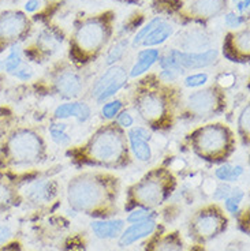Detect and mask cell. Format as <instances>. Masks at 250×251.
Segmentation results:
<instances>
[{
  "label": "cell",
  "mask_w": 250,
  "mask_h": 251,
  "mask_svg": "<svg viewBox=\"0 0 250 251\" xmlns=\"http://www.w3.org/2000/svg\"><path fill=\"white\" fill-rule=\"evenodd\" d=\"M120 179L108 171H82L67 183V202L75 212L97 220L118 213Z\"/></svg>",
  "instance_id": "6da1fadb"
},
{
  "label": "cell",
  "mask_w": 250,
  "mask_h": 251,
  "mask_svg": "<svg viewBox=\"0 0 250 251\" xmlns=\"http://www.w3.org/2000/svg\"><path fill=\"white\" fill-rule=\"evenodd\" d=\"M133 107L146 127L168 131L179 118L182 90L174 82H166L150 74L136 85L132 94Z\"/></svg>",
  "instance_id": "7a4b0ae2"
},
{
  "label": "cell",
  "mask_w": 250,
  "mask_h": 251,
  "mask_svg": "<svg viewBox=\"0 0 250 251\" xmlns=\"http://www.w3.org/2000/svg\"><path fill=\"white\" fill-rule=\"evenodd\" d=\"M67 156L77 165L100 170H122L133 158L125 128L115 120L101 125L83 144L70 149Z\"/></svg>",
  "instance_id": "3957f363"
},
{
  "label": "cell",
  "mask_w": 250,
  "mask_h": 251,
  "mask_svg": "<svg viewBox=\"0 0 250 251\" xmlns=\"http://www.w3.org/2000/svg\"><path fill=\"white\" fill-rule=\"evenodd\" d=\"M47 158L44 135L30 126H14L0 144V175L34 170Z\"/></svg>",
  "instance_id": "277c9868"
},
{
  "label": "cell",
  "mask_w": 250,
  "mask_h": 251,
  "mask_svg": "<svg viewBox=\"0 0 250 251\" xmlns=\"http://www.w3.org/2000/svg\"><path fill=\"white\" fill-rule=\"evenodd\" d=\"M186 142L194 154L213 164L225 163L237 149V138L224 123H206L186 135Z\"/></svg>",
  "instance_id": "5b68a950"
},
{
  "label": "cell",
  "mask_w": 250,
  "mask_h": 251,
  "mask_svg": "<svg viewBox=\"0 0 250 251\" xmlns=\"http://www.w3.org/2000/svg\"><path fill=\"white\" fill-rule=\"evenodd\" d=\"M175 188L176 177L168 168H152L129 187L125 209L130 212L134 207L155 209L162 206L168 201Z\"/></svg>",
  "instance_id": "8992f818"
},
{
  "label": "cell",
  "mask_w": 250,
  "mask_h": 251,
  "mask_svg": "<svg viewBox=\"0 0 250 251\" xmlns=\"http://www.w3.org/2000/svg\"><path fill=\"white\" fill-rule=\"evenodd\" d=\"M111 22L108 14L83 21L75 29L71 43V57L75 63L86 64L99 56L111 37Z\"/></svg>",
  "instance_id": "52a82bcc"
},
{
  "label": "cell",
  "mask_w": 250,
  "mask_h": 251,
  "mask_svg": "<svg viewBox=\"0 0 250 251\" xmlns=\"http://www.w3.org/2000/svg\"><path fill=\"white\" fill-rule=\"evenodd\" d=\"M227 96L219 83H213L190 93L182 101L179 118L189 122H201L216 118L225 111Z\"/></svg>",
  "instance_id": "ba28073f"
},
{
  "label": "cell",
  "mask_w": 250,
  "mask_h": 251,
  "mask_svg": "<svg viewBox=\"0 0 250 251\" xmlns=\"http://www.w3.org/2000/svg\"><path fill=\"white\" fill-rule=\"evenodd\" d=\"M227 226L228 219L224 210L219 205L211 203L193 214L189 224V233L197 245H204L222 235Z\"/></svg>",
  "instance_id": "9c48e42d"
},
{
  "label": "cell",
  "mask_w": 250,
  "mask_h": 251,
  "mask_svg": "<svg viewBox=\"0 0 250 251\" xmlns=\"http://www.w3.org/2000/svg\"><path fill=\"white\" fill-rule=\"evenodd\" d=\"M218 59L219 50L212 48L198 52L169 50L167 53L159 57V64L162 70H171L182 74L183 71L206 69L218 62Z\"/></svg>",
  "instance_id": "30bf717a"
},
{
  "label": "cell",
  "mask_w": 250,
  "mask_h": 251,
  "mask_svg": "<svg viewBox=\"0 0 250 251\" xmlns=\"http://www.w3.org/2000/svg\"><path fill=\"white\" fill-rule=\"evenodd\" d=\"M29 29L30 22L25 13L18 10H7L0 13V53L24 40Z\"/></svg>",
  "instance_id": "8fae6325"
},
{
  "label": "cell",
  "mask_w": 250,
  "mask_h": 251,
  "mask_svg": "<svg viewBox=\"0 0 250 251\" xmlns=\"http://www.w3.org/2000/svg\"><path fill=\"white\" fill-rule=\"evenodd\" d=\"M129 81V70L123 66H110L107 71L101 74L92 86L90 97L99 104L112 100L115 94L119 93Z\"/></svg>",
  "instance_id": "7c38bea8"
},
{
  "label": "cell",
  "mask_w": 250,
  "mask_h": 251,
  "mask_svg": "<svg viewBox=\"0 0 250 251\" xmlns=\"http://www.w3.org/2000/svg\"><path fill=\"white\" fill-rule=\"evenodd\" d=\"M50 90L64 100H75L83 90L82 75L73 67L63 66L54 70L50 75Z\"/></svg>",
  "instance_id": "4fadbf2b"
},
{
  "label": "cell",
  "mask_w": 250,
  "mask_h": 251,
  "mask_svg": "<svg viewBox=\"0 0 250 251\" xmlns=\"http://www.w3.org/2000/svg\"><path fill=\"white\" fill-rule=\"evenodd\" d=\"M21 200L33 206H41L50 203L57 194V184L50 177L31 179L24 184L19 183Z\"/></svg>",
  "instance_id": "5bb4252c"
},
{
  "label": "cell",
  "mask_w": 250,
  "mask_h": 251,
  "mask_svg": "<svg viewBox=\"0 0 250 251\" xmlns=\"http://www.w3.org/2000/svg\"><path fill=\"white\" fill-rule=\"evenodd\" d=\"M127 134L130 153L134 158H137L141 163H148L152 160V148L149 141L152 139V131L144 126L130 127Z\"/></svg>",
  "instance_id": "9a60e30c"
},
{
  "label": "cell",
  "mask_w": 250,
  "mask_h": 251,
  "mask_svg": "<svg viewBox=\"0 0 250 251\" xmlns=\"http://www.w3.org/2000/svg\"><path fill=\"white\" fill-rule=\"evenodd\" d=\"M223 53L231 62H248L250 55L249 29L230 33L223 45Z\"/></svg>",
  "instance_id": "2e32d148"
},
{
  "label": "cell",
  "mask_w": 250,
  "mask_h": 251,
  "mask_svg": "<svg viewBox=\"0 0 250 251\" xmlns=\"http://www.w3.org/2000/svg\"><path fill=\"white\" fill-rule=\"evenodd\" d=\"M156 229L157 223L155 221V219L134 223L130 226H127L126 229H123V232L120 233V236L118 238L119 247H129V246L137 243L141 239L149 238L155 233Z\"/></svg>",
  "instance_id": "e0dca14e"
},
{
  "label": "cell",
  "mask_w": 250,
  "mask_h": 251,
  "mask_svg": "<svg viewBox=\"0 0 250 251\" xmlns=\"http://www.w3.org/2000/svg\"><path fill=\"white\" fill-rule=\"evenodd\" d=\"M21 200L19 182L13 174L0 175V213H4L18 205Z\"/></svg>",
  "instance_id": "ac0fdd59"
},
{
  "label": "cell",
  "mask_w": 250,
  "mask_h": 251,
  "mask_svg": "<svg viewBox=\"0 0 250 251\" xmlns=\"http://www.w3.org/2000/svg\"><path fill=\"white\" fill-rule=\"evenodd\" d=\"M92 116V109L83 101H67L57 105L54 111V118L56 120H66L75 118L80 123L88 122Z\"/></svg>",
  "instance_id": "d6986e66"
},
{
  "label": "cell",
  "mask_w": 250,
  "mask_h": 251,
  "mask_svg": "<svg viewBox=\"0 0 250 251\" xmlns=\"http://www.w3.org/2000/svg\"><path fill=\"white\" fill-rule=\"evenodd\" d=\"M225 0H192L189 4V14L193 18L209 19L223 13Z\"/></svg>",
  "instance_id": "ffe728a7"
},
{
  "label": "cell",
  "mask_w": 250,
  "mask_h": 251,
  "mask_svg": "<svg viewBox=\"0 0 250 251\" xmlns=\"http://www.w3.org/2000/svg\"><path fill=\"white\" fill-rule=\"evenodd\" d=\"M125 224L126 221L122 219L93 220L90 223V228L96 235V238L108 240V239H118L125 229Z\"/></svg>",
  "instance_id": "44dd1931"
},
{
  "label": "cell",
  "mask_w": 250,
  "mask_h": 251,
  "mask_svg": "<svg viewBox=\"0 0 250 251\" xmlns=\"http://www.w3.org/2000/svg\"><path fill=\"white\" fill-rule=\"evenodd\" d=\"M146 251H185V246L179 232H169L164 235L157 233L150 240Z\"/></svg>",
  "instance_id": "7402d4cb"
},
{
  "label": "cell",
  "mask_w": 250,
  "mask_h": 251,
  "mask_svg": "<svg viewBox=\"0 0 250 251\" xmlns=\"http://www.w3.org/2000/svg\"><path fill=\"white\" fill-rule=\"evenodd\" d=\"M159 57H160L159 50L148 48V50H139L137 60L134 63L132 70L129 71V78H138V76H142L144 74H146L155 66V63L159 60Z\"/></svg>",
  "instance_id": "603a6c76"
},
{
  "label": "cell",
  "mask_w": 250,
  "mask_h": 251,
  "mask_svg": "<svg viewBox=\"0 0 250 251\" xmlns=\"http://www.w3.org/2000/svg\"><path fill=\"white\" fill-rule=\"evenodd\" d=\"M174 34V27L172 25L167 22L166 19H162L157 26H155L152 30L149 31V34L144 38V41L141 43L139 47H156V45H162L164 41H167L171 36Z\"/></svg>",
  "instance_id": "cb8c5ba5"
},
{
  "label": "cell",
  "mask_w": 250,
  "mask_h": 251,
  "mask_svg": "<svg viewBox=\"0 0 250 251\" xmlns=\"http://www.w3.org/2000/svg\"><path fill=\"white\" fill-rule=\"evenodd\" d=\"M244 167L242 165H234V164L222 163L216 170H215V176L219 179L220 182L225 183H235L239 180V177L244 175Z\"/></svg>",
  "instance_id": "d4e9b609"
},
{
  "label": "cell",
  "mask_w": 250,
  "mask_h": 251,
  "mask_svg": "<svg viewBox=\"0 0 250 251\" xmlns=\"http://www.w3.org/2000/svg\"><path fill=\"white\" fill-rule=\"evenodd\" d=\"M22 64H24V60H22V50L17 45H13L11 50H10V53L7 55L6 59L0 62V69L3 70V71H6V73H8V74H14Z\"/></svg>",
  "instance_id": "484cf974"
},
{
  "label": "cell",
  "mask_w": 250,
  "mask_h": 251,
  "mask_svg": "<svg viewBox=\"0 0 250 251\" xmlns=\"http://www.w3.org/2000/svg\"><path fill=\"white\" fill-rule=\"evenodd\" d=\"M14 126H17V116L13 109L7 105H0V144Z\"/></svg>",
  "instance_id": "4316f807"
},
{
  "label": "cell",
  "mask_w": 250,
  "mask_h": 251,
  "mask_svg": "<svg viewBox=\"0 0 250 251\" xmlns=\"http://www.w3.org/2000/svg\"><path fill=\"white\" fill-rule=\"evenodd\" d=\"M237 130L239 138L242 139V144L245 146H249L250 139V107L246 104V107L241 111L237 120Z\"/></svg>",
  "instance_id": "83f0119b"
},
{
  "label": "cell",
  "mask_w": 250,
  "mask_h": 251,
  "mask_svg": "<svg viewBox=\"0 0 250 251\" xmlns=\"http://www.w3.org/2000/svg\"><path fill=\"white\" fill-rule=\"evenodd\" d=\"M244 190H241V188H232L231 194L228 195L224 200L225 212L232 214V216H237L239 213V206H241V202L244 201Z\"/></svg>",
  "instance_id": "f1b7e54d"
},
{
  "label": "cell",
  "mask_w": 250,
  "mask_h": 251,
  "mask_svg": "<svg viewBox=\"0 0 250 251\" xmlns=\"http://www.w3.org/2000/svg\"><path fill=\"white\" fill-rule=\"evenodd\" d=\"M67 125L64 123H54L50 126V134L52 141L59 146H69L71 142V137L66 132Z\"/></svg>",
  "instance_id": "f546056e"
},
{
  "label": "cell",
  "mask_w": 250,
  "mask_h": 251,
  "mask_svg": "<svg viewBox=\"0 0 250 251\" xmlns=\"http://www.w3.org/2000/svg\"><path fill=\"white\" fill-rule=\"evenodd\" d=\"M123 107H125L123 101L119 100V99L106 101L103 104V107H101V116H103V119L108 120V122L115 120V118L118 116L119 112L123 111Z\"/></svg>",
  "instance_id": "4dcf8cb0"
},
{
  "label": "cell",
  "mask_w": 250,
  "mask_h": 251,
  "mask_svg": "<svg viewBox=\"0 0 250 251\" xmlns=\"http://www.w3.org/2000/svg\"><path fill=\"white\" fill-rule=\"evenodd\" d=\"M156 213L153 212V209H145V207H134L133 210H130L129 216L126 217L125 221L134 224V223H139V221H144V220L155 219Z\"/></svg>",
  "instance_id": "1f68e13d"
},
{
  "label": "cell",
  "mask_w": 250,
  "mask_h": 251,
  "mask_svg": "<svg viewBox=\"0 0 250 251\" xmlns=\"http://www.w3.org/2000/svg\"><path fill=\"white\" fill-rule=\"evenodd\" d=\"M209 81V75L206 73H195V74H190L185 78V86L190 89H201L205 86Z\"/></svg>",
  "instance_id": "d6a6232c"
},
{
  "label": "cell",
  "mask_w": 250,
  "mask_h": 251,
  "mask_svg": "<svg viewBox=\"0 0 250 251\" xmlns=\"http://www.w3.org/2000/svg\"><path fill=\"white\" fill-rule=\"evenodd\" d=\"M126 47H127V43H126V41H119V43H116V44L113 45L112 48L110 50V52H108V55H107V66H115V63L119 62V60L122 59V56H123Z\"/></svg>",
  "instance_id": "836d02e7"
},
{
  "label": "cell",
  "mask_w": 250,
  "mask_h": 251,
  "mask_svg": "<svg viewBox=\"0 0 250 251\" xmlns=\"http://www.w3.org/2000/svg\"><path fill=\"white\" fill-rule=\"evenodd\" d=\"M162 17H156V18H153L152 21H149L146 25L144 26V27H141L139 30H138V33L134 36V38H133V47H139L141 45V43L144 41V38L149 34V31L155 27V26H157V24L162 21Z\"/></svg>",
  "instance_id": "e575fe53"
},
{
  "label": "cell",
  "mask_w": 250,
  "mask_h": 251,
  "mask_svg": "<svg viewBox=\"0 0 250 251\" xmlns=\"http://www.w3.org/2000/svg\"><path fill=\"white\" fill-rule=\"evenodd\" d=\"M231 190L232 187L230 186V183L220 182L213 191V200L215 201H224L225 198L231 194Z\"/></svg>",
  "instance_id": "d590c367"
},
{
  "label": "cell",
  "mask_w": 250,
  "mask_h": 251,
  "mask_svg": "<svg viewBox=\"0 0 250 251\" xmlns=\"http://www.w3.org/2000/svg\"><path fill=\"white\" fill-rule=\"evenodd\" d=\"M245 18H242V15H239V14L235 13H228L224 17V24L228 27H231V29H238V27H241V26L244 25Z\"/></svg>",
  "instance_id": "8d00e7d4"
},
{
  "label": "cell",
  "mask_w": 250,
  "mask_h": 251,
  "mask_svg": "<svg viewBox=\"0 0 250 251\" xmlns=\"http://www.w3.org/2000/svg\"><path fill=\"white\" fill-rule=\"evenodd\" d=\"M115 122L118 123L122 128H130L134 125V118L127 111H120L119 115L115 118Z\"/></svg>",
  "instance_id": "74e56055"
},
{
  "label": "cell",
  "mask_w": 250,
  "mask_h": 251,
  "mask_svg": "<svg viewBox=\"0 0 250 251\" xmlns=\"http://www.w3.org/2000/svg\"><path fill=\"white\" fill-rule=\"evenodd\" d=\"M13 75L15 76V78L21 79V81H29V79H31V76H33V70H31L28 64H22V66L14 73Z\"/></svg>",
  "instance_id": "f35d334b"
},
{
  "label": "cell",
  "mask_w": 250,
  "mask_h": 251,
  "mask_svg": "<svg viewBox=\"0 0 250 251\" xmlns=\"http://www.w3.org/2000/svg\"><path fill=\"white\" fill-rule=\"evenodd\" d=\"M13 229L8 226H0V246L6 245L13 240Z\"/></svg>",
  "instance_id": "ab89813d"
},
{
  "label": "cell",
  "mask_w": 250,
  "mask_h": 251,
  "mask_svg": "<svg viewBox=\"0 0 250 251\" xmlns=\"http://www.w3.org/2000/svg\"><path fill=\"white\" fill-rule=\"evenodd\" d=\"M0 251H22V243L19 240H10L6 245L0 246Z\"/></svg>",
  "instance_id": "60d3db41"
},
{
  "label": "cell",
  "mask_w": 250,
  "mask_h": 251,
  "mask_svg": "<svg viewBox=\"0 0 250 251\" xmlns=\"http://www.w3.org/2000/svg\"><path fill=\"white\" fill-rule=\"evenodd\" d=\"M40 0H28L25 3V11L26 13H36L40 8Z\"/></svg>",
  "instance_id": "b9f144b4"
},
{
  "label": "cell",
  "mask_w": 250,
  "mask_h": 251,
  "mask_svg": "<svg viewBox=\"0 0 250 251\" xmlns=\"http://www.w3.org/2000/svg\"><path fill=\"white\" fill-rule=\"evenodd\" d=\"M249 3L250 0H241V1H238V3H235L237 4V10L239 11V13H245V11H248L249 10Z\"/></svg>",
  "instance_id": "7bdbcfd3"
},
{
  "label": "cell",
  "mask_w": 250,
  "mask_h": 251,
  "mask_svg": "<svg viewBox=\"0 0 250 251\" xmlns=\"http://www.w3.org/2000/svg\"><path fill=\"white\" fill-rule=\"evenodd\" d=\"M239 245H241L239 242H231L230 245L225 247L224 251H244V247Z\"/></svg>",
  "instance_id": "ee69618b"
},
{
  "label": "cell",
  "mask_w": 250,
  "mask_h": 251,
  "mask_svg": "<svg viewBox=\"0 0 250 251\" xmlns=\"http://www.w3.org/2000/svg\"><path fill=\"white\" fill-rule=\"evenodd\" d=\"M189 251H205V250H204V247H202L201 245H197V246H194L193 249H190Z\"/></svg>",
  "instance_id": "f6af8a7d"
},
{
  "label": "cell",
  "mask_w": 250,
  "mask_h": 251,
  "mask_svg": "<svg viewBox=\"0 0 250 251\" xmlns=\"http://www.w3.org/2000/svg\"><path fill=\"white\" fill-rule=\"evenodd\" d=\"M234 1H235V3H238V1H241V0H234Z\"/></svg>",
  "instance_id": "bcb514c9"
}]
</instances>
